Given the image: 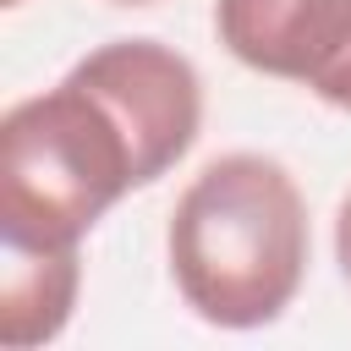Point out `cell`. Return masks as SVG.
I'll return each mask as SVG.
<instances>
[{"instance_id":"6da1fadb","label":"cell","mask_w":351,"mask_h":351,"mask_svg":"<svg viewBox=\"0 0 351 351\" xmlns=\"http://www.w3.org/2000/svg\"><path fill=\"white\" fill-rule=\"evenodd\" d=\"M170 274L219 329L274 324L307 274V203L280 159L219 154L170 208Z\"/></svg>"},{"instance_id":"7a4b0ae2","label":"cell","mask_w":351,"mask_h":351,"mask_svg":"<svg viewBox=\"0 0 351 351\" xmlns=\"http://www.w3.org/2000/svg\"><path fill=\"white\" fill-rule=\"evenodd\" d=\"M132 186H143L137 143L82 77L66 71L0 115L5 247H77Z\"/></svg>"},{"instance_id":"3957f363","label":"cell","mask_w":351,"mask_h":351,"mask_svg":"<svg viewBox=\"0 0 351 351\" xmlns=\"http://www.w3.org/2000/svg\"><path fill=\"white\" fill-rule=\"evenodd\" d=\"M71 77H82L132 132L137 143V170L143 186L159 181L192 143L203 126V82L192 71L186 55H176L159 38H115L99 44L93 55H82L71 66Z\"/></svg>"},{"instance_id":"277c9868","label":"cell","mask_w":351,"mask_h":351,"mask_svg":"<svg viewBox=\"0 0 351 351\" xmlns=\"http://www.w3.org/2000/svg\"><path fill=\"white\" fill-rule=\"evenodd\" d=\"M214 33L241 66L318 93L351 60V0H214Z\"/></svg>"},{"instance_id":"5b68a950","label":"cell","mask_w":351,"mask_h":351,"mask_svg":"<svg viewBox=\"0 0 351 351\" xmlns=\"http://www.w3.org/2000/svg\"><path fill=\"white\" fill-rule=\"evenodd\" d=\"M82 285L77 247H5L0 280V340L11 351L44 346L66 329Z\"/></svg>"},{"instance_id":"8992f818","label":"cell","mask_w":351,"mask_h":351,"mask_svg":"<svg viewBox=\"0 0 351 351\" xmlns=\"http://www.w3.org/2000/svg\"><path fill=\"white\" fill-rule=\"evenodd\" d=\"M335 258H340V274L351 280V192L340 197V214H335Z\"/></svg>"},{"instance_id":"52a82bcc","label":"cell","mask_w":351,"mask_h":351,"mask_svg":"<svg viewBox=\"0 0 351 351\" xmlns=\"http://www.w3.org/2000/svg\"><path fill=\"white\" fill-rule=\"evenodd\" d=\"M318 99H324V104H335V110H351V60H346L324 88H318Z\"/></svg>"},{"instance_id":"ba28073f","label":"cell","mask_w":351,"mask_h":351,"mask_svg":"<svg viewBox=\"0 0 351 351\" xmlns=\"http://www.w3.org/2000/svg\"><path fill=\"white\" fill-rule=\"evenodd\" d=\"M110 5H154V0H110Z\"/></svg>"}]
</instances>
